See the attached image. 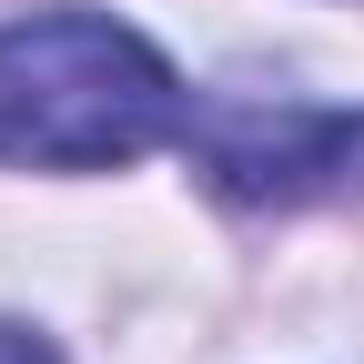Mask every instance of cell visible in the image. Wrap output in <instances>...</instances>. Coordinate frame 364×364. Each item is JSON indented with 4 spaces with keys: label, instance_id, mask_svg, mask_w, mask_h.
<instances>
[{
    "label": "cell",
    "instance_id": "6da1fadb",
    "mask_svg": "<svg viewBox=\"0 0 364 364\" xmlns=\"http://www.w3.org/2000/svg\"><path fill=\"white\" fill-rule=\"evenodd\" d=\"M182 132V81L142 31L41 11L0 31V162L102 172Z\"/></svg>",
    "mask_w": 364,
    "mask_h": 364
},
{
    "label": "cell",
    "instance_id": "7a4b0ae2",
    "mask_svg": "<svg viewBox=\"0 0 364 364\" xmlns=\"http://www.w3.org/2000/svg\"><path fill=\"white\" fill-rule=\"evenodd\" d=\"M354 152H364V122L314 102H223L203 122V172L233 203H304L334 172H354Z\"/></svg>",
    "mask_w": 364,
    "mask_h": 364
},
{
    "label": "cell",
    "instance_id": "3957f363",
    "mask_svg": "<svg viewBox=\"0 0 364 364\" xmlns=\"http://www.w3.org/2000/svg\"><path fill=\"white\" fill-rule=\"evenodd\" d=\"M0 364H61V354H51V344H41L31 324H0Z\"/></svg>",
    "mask_w": 364,
    "mask_h": 364
}]
</instances>
